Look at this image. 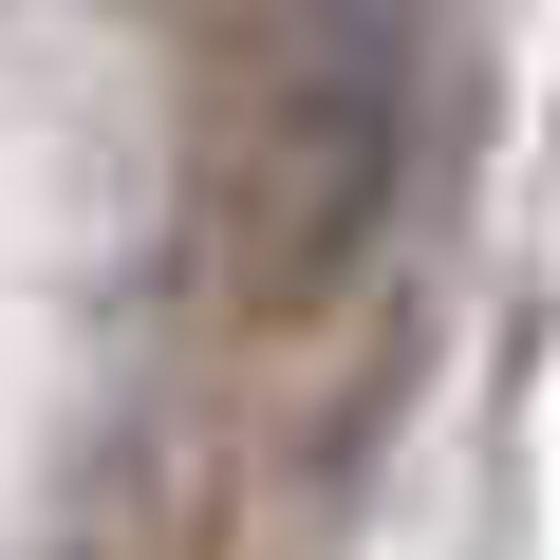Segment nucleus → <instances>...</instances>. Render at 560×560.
Here are the masks:
<instances>
[{"label":"nucleus","instance_id":"1","mask_svg":"<svg viewBox=\"0 0 560 560\" xmlns=\"http://www.w3.org/2000/svg\"><path fill=\"white\" fill-rule=\"evenodd\" d=\"M411 187V20L393 0H243L206 94V261L243 318H300L374 261Z\"/></svg>","mask_w":560,"mask_h":560}]
</instances>
